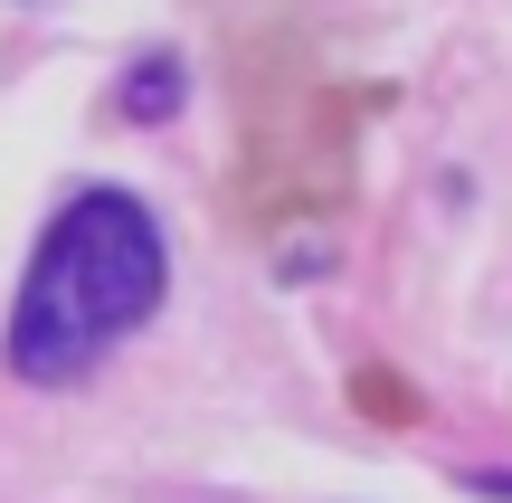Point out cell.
<instances>
[{
  "label": "cell",
  "mask_w": 512,
  "mask_h": 503,
  "mask_svg": "<svg viewBox=\"0 0 512 503\" xmlns=\"http://www.w3.org/2000/svg\"><path fill=\"white\" fill-rule=\"evenodd\" d=\"M171 295V247L162 219H152L133 190H76L67 209L48 219L29 276H19L10 304V380L29 390H76L95 361L114 352L124 333H143Z\"/></svg>",
  "instance_id": "cell-1"
},
{
  "label": "cell",
  "mask_w": 512,
  "mask_h": 503,
  "mask_svg": "<svg viewBox=\"0 0 512 503\" xmlns=\"http://www.w3.org/2000/svg\"><path fill=\"white\" fill-rule=\"evenodd\" d=\"M114 105H124V124H162V114L181 105V57H171V48H152L143 67L114 86Z\"/></svg>",
  "instance_id": "cell-2"
},
{
  "label": "cell",
  "mask_w": 512,
  "mask_h": 503,
  "mask_svg": "<svg viewBox=\"0 0 512 503\" xmlns=\"http://www.w3.org/2000/svg\"><path fill=\"white\" fill-rule=\"evenodd\" d=\"M475 494H494V503H512V475H465Z\"/></svg>",
  "instance_id": "cell-3"
}]
</instances>
